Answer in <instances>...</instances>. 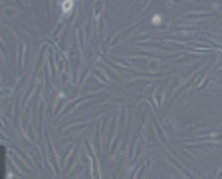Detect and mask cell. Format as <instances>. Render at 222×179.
I'll return each mask as SVG.
<instances>
[{
    "mask_svg": "<svg viewBox=\"0 0 222 179\" xmlns=\"http://www.w3.org/2000/svg\"><path fill=\"white\" fill-rule=\"evenodd\" d=\"M62 8H64V12H70L73 8V2H72V0H66V2L62 4Z\"/></svg>",
    "mask_w": 222,
    "mask_h": 179,
    "instance_id": "cell-1",
    "label": "cell"
}]
</instances>
